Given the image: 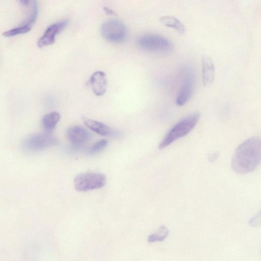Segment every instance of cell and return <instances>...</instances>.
I'll list each match as a JSON object with an SVG mask.
<instances>
[{
    "instance_id": "19",
    "label": "cell",
    "mask_w": 261,
    "mask_h": 261,
    "mask_svg": "<svg viewBox=\"0 0 261 261\" xmlns=\"http://www.w3.org/2000/svg\"><path fill=\"white\" fill-rule=\"evenodd\" d=\"M103 9L106 13L108 15H113L115 14V12L109 8L105 7Z\"/></svg>"
},
{
    "instance_id": "20",
    "label": "cell",
    "mask_w": 261,
    "mask_h": 261,
    "mask_svg": "<svg viewBox=\"0 0 261 261\" xmlns=\"http://www.w3.org/2000/svg\"><path fill=\"white\" fill-rule=\"evenodd\" d=\"M21 3L24 5H27L29 3V0H20Z\"/></svg>"
},
{
    "instance_id": "7",
    "label": "cell",
    "mask_w": 261,
    "mask_h": 261,
    "mask_svg": "<svg viewBox=\"0 0 261 261\" xmlns=\"http://www.w3.org/2000/svg\"><path fill=\"white\" fill-rule=\"evenodd\" d=\"M195 87V76L190 69L187 71L183 83L176 98V105L181 107L185 105L191 98Z\"/></svg>"
},
{
    "instance_id": "10",
    "label": "cell",
    "mask_w": 261,
    "mask_h": 261,
    "mask_svg": "<svg viewBox=\"0 0 261 261\" xmlns=\"http://www.w3.org/2000/svg\"><path fill=\"white\" fill-rule=\"evenodd\" d=\"M94 93L97 96L103 95L107 90V80L105 73L102 71L94 72L90 79Z\"/></svg>"
},
{
    "instance_id": "18",
    "label": "cell",
    "mask_w": 261,
    "mask_h": 261,
    "mask_svg": "<svg viewBox=\"0 0 261 261\" xmlns=\"http://www.w3.org/2000/svg\"><path fill=\"white\" fill-rule=\"evenodd\" d=\"M168 231H167L164 234H152L148 237V241L149 242L153 243L158 241H162L167 237L168 234Z\"/></svg>"
},
{
    "instance_id": "11",
    "label": "cell",
    "mask_w": 261,
    "mask_h": 261,
    "mask_svg": "<svg viewBox=\"0 0 261 261\" xmlns=\"http://www.w3.org/2000/svg\"><path fill=\"white\" fill-rule=\"evenodd\" d=\"M202 80L203 84L208 85L212 84L215 78V67L211 59L206 56L202 58Z\"/></svg>"
},
{
    "instance_id": "2",
    "label": "cell",
    "mask_w": 261,
    "mask_h": 261,
    "mask_svg": "<svg viewBox=\"0 0 261 261\" xmlns=\"http://www.w3.org/2000/svg\"><path fill=\"white\" fill-rule=\"evenodd\" d=\"M199 118L198 113H194L179 121L167 133L160 143L159 148H164L176 140L186 136L195 126Z\"/></svg>"
},
{
    "instance_id": "3",
    "label": "cell",
    "mask_w": 261,
    "mask_h": 261,
    "mask_svg": "<svg viewBox=\"0 0 261 261\" xmlns=\"http://www.w3.org/2000/svg\"><path fill=\"white\" fill-rule=\"evenodd\" d=\"M138 44L142 49L156 54H167L173 49V45L167 38L156 34H146L140 37Z\"/></svg>"
},
{
    "instance_id": "17",
    "label": "cell",
    "mask_w": 261,
    "mask_h": 261,
    "mask_svg": "<svg viewBox=\"0 0 261 261\" xmlns=\"http://www.w3.org/2000/svg\"><path fill=\"white\" fill-rule=\"evenodd\" d=\"M33 11L29 18L25 21V24H28L30 26H32L34 24L37 17L38 14V6L37 2L34 0L33 4Z\"/></svg>"
},
{
    "instance_id": "9",
    "label": "cell",
    "mask_w": 261,
    "mask_h": 261,
    "mask_svg": "<svg viewBox=\"0 0 261 261\" xmlns=\"http://www.w3.org/2000/svg\"><path fill=\"white\" fill-rule=\"evenodd\" d=\"M68 140L74 147H79L86 143L90 138V134L85 128L73 126L67 131Z\"/></svg>"
},
{
    "instance_id": "4",
    "label": "cell",
    "mask_w": 261,
    "mask_h": 261,
    "mask_svg": "<svg viewBox=\"0 0 261 261\" xmlns=\"http://www.w3.org/2000/svg\"><path fill=\"white\" fill-rule=\"evenodd\" d=\"M106 176L100 173L87 172L77 175L74 179L75 189L80 192L98 189L106 184Z\"/></svg>"
},
{
    "instance_id": "1",
    "label": "cell",
    "mask_w": 261,
    "mask_h": 261,
    "mask_svg": "<svg viewBox=\"0 0 261 261\" xmlns=\"http://www.w3.org/2000/svg\"><path fill=\"white\" fill-rule=\"evenodd\" d=\"M260 157V139L257 137H251L236 149L232 158L231 168L238 174L248 173L256 168Z\"/></svg>"
},
{
    "instance_id": "21",
    "label": "cell",
    "mask_w": 261,
    "mask_h": 261,
    "mask_svg": "<svg viewBox=\"0 0 261 261\" xmlns=\"http://www.w3.org/2000/svg\"><path fill=\"white\" fill-rule=\"evenodd\" d=\"M216 159V154H213L212 156H211L210 158V160H212H212H215Z\"/></svg>"
},
{
    "instance_id": "14",
    "label": "cell",
    "mask_w": 261,
    "mask_h": 261,
    "mask_svg": "<svg viewBox=\"0 0 261 261\" xmlns=\"http://www.w3.org/2000/svg\"><path fill=\"white\" fill-rule=\"evenodd\" d=\"M60 119V114L57 112H52L44 116L42 119V126L47 133H50L55 128Z\"/></svg>"
},
{
    "instance_id": "5",
    "label": "cell",
    "mask_w": 261,
    "mask_h": 261,
    "mask_svg": "<svg viewBox=\"0 0 261 261\" xmlns=\"http://www.w3.org/2000/svg\"><path fill=\"white\" fill-rule=\"evenodd\" d=\"M57 143L58 140L54 136L45 132L29 137L24 141L22 146L27 151L36 152L54 146Z\"/></svg>"
},
{
    "instance_id": "8",
    "label": "cell",
    "mask_w": 261,
    "mask_h": 261,
    "mask_svg": "<svg viewBox=\"0 0 261 261\" xmlns=\"http://www.w3.org/2000/svg\"><path fill=\"white\" fill-rule=\"evenodd\" d=\"M67 20L55 23L49 26L43 35L38 40L37 46L42 48L53 44L55 41V37L61 32L68 24Z\"/></svg>"
},
{
    "instance_id": "6",
    "label": "cell",
    "mask_w": 261,
    "mask_h": 261,
    "mask_svg": "<svg viewBox=\"0 0 261 261\" xmlns=\"http://www.w3.org/2000/svg\"><path fill=\"white\" fill-rule=\"evenodd\" d=\"M101 33L107 40L120 43L125 39L127 30L121 21L112 19L107 21L102 25Z\"/></svg>"
},
{
    "instance_id": "15",
    "label": "cell",
    "mask_w": 261,
    "mask_h": 261,
    "mask_svg": "<svg viewBox=\"0 0 261 261\" xmlns=\"http://www.w3.org/2000/svg\"><path fill=\"white\" fill-rule=\"evenodd\" d=\"M31 26L23 24L21 26L13 28L4 32L3 35L5 37H12L17 35L23 34L29 32L31 29Z\"/></svg>"
},
{
    "instance_id": "13",
    "label": "cell",
    "mask_w": 261,
    "mask_h": 261,
    "mask_svg": "<svg viewBox=\"0 0 261 261\" xmlns=\"http://www.w3.org/2000/svg\"><path fill=\"white\" fill-rule=\"evenodd\" d=\"M160 21L165 26L174 29L180 34L185 33L186 28L183 23L173 16H162L160 18Z\"/></svg>"
},
{
    "instance_id": "12",
    "label": "cell",
    "mask_w": 261,
    "mask_h": 261,
    "mask_svg": "<svg viewBox=\"0 0 261 261\" xmlns=\"http://www.w3.org/2000/svg\"><path fill=\"white\" fill-rule=\"evenodd\" d=\"M83 120L84 123L89 129L98 135L108 136L115 133L108 125L104 123L88 118H84Z\"/></svg>"
},
{
    "instance_id": "16",
    "label": "cell",
    "mask_w": 261,
    "mask_h": 261,
    "mask_svg": "<svg viewBox=\"0 0 261 261\" xmlns=\"http://www.w3.org/2000/svg\"><path fill=\"white\" fill-rule=\"evenodd\" d=\"M108 142L107 140L102 139L98 141L91 146L88 150L87 153L89 154H95L98 153L108 145Z\"/></svg>"
}]
</instances>
